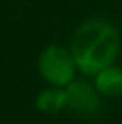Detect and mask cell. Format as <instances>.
<instances>
[{"label":"cell","mask_w":122,"mask_h":124,"mask_svg":"<svg viewBox=\"0 0 122 124\" xmlns=\"http://www.w3.org/2000/svg\"><path fill=\"white\" fill-rule=\"evenodd\" d=\"M36 108L43 113H59L66 108V92L65 88L52 86L40 92L36 97Z\"/></svg>","instance_id":"cell-5"},{"label":"cell","mask_w":122,"mask_h":124,"mask_svg":"<svg viewBox=\"0 0 122 124\" xmlns=\"http://www.w3.org/2000/svg\"><path fill=\"white\" fill-rule=\"evenodd\" d=\"M38 68H40L41 78L47 83H50L52 86L65 88L70 81H74L77 65L68 49L59 45H50L41 52Z\"/></svg>","instance_id":"cell-2"},{"label":"cell","mask_w":122,"mask_h":124,"mask_svg":"<svg viewBox=\"0 0 122 124\" xmlns=\"http://www.w3.org/2000/svg\"><path fill=\"white\" fill-rule=\"evenodd\" d=\"M66 108L81 117H93L100 110V93L95 85H90L85 79H74L65 86Z\"/></svg>","instance_id":"cell-3"},{"label":"cell","mask_w":122,"mask_h":124,"mask_svg":"<svg viewBox=\"0 0 122 124\" xmlns=\"http://www.w3.org/2000/svg\"><path fill=\"white\" fill-rule=\"evenodd\" d=\"M93 78H95L93 85L102 97H110V99L122 97V68L120 67L111 65L104 70L97 72Z\"/></svg>","instance_id":"cell-4"},{"label":"cell","mask_w":122,"mask_h":124,"mask_svg":"<svg viewBox=\"0 0 122 124\" xmlns=\"http://www.w3.org/2000/svg\"><path fill=\"white\" fill-rule=\"evenodd\" d=\"M70 52L77 70L86 76H95L97 72L111 67L119 56V31L104 18L86 20L75 29L70 41Z\"/></svg>","instance_id":"cell-1"}]
</instances>
